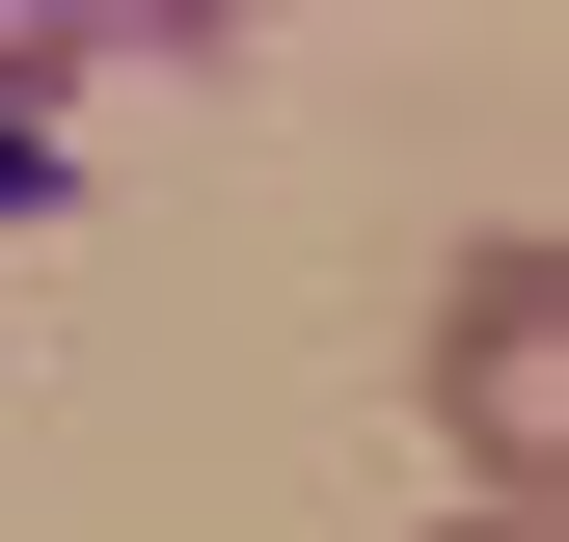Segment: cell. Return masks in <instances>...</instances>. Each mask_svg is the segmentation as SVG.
I'll return each instance as SVG.
<instances>
[{
	"mask_svg": "<svg viewBox=\"0 0 569 542\" xmlns=\"http://www.w3.org/2000/svg\"><path fill=\"white\" fill-rule=\"evenodd\" d=\"M435 434H461V489L569 515V271L542 244H461L435 271Z\"/></svg>",
	"mask_w": 569,
	"mask_h": 542,
	"instance_id": "6da1fadb",
	"label": "cell"
},
{
	"mask_svg": "<svg viewBox=\"0 0 569 542\" xmlns=\"http://www.w3.org/2000/svg\"><path fill=\"white\" fill-rule=\"evenodd\" d=\"M82 54H109V0H0V109H54Z\"/></svg>",
	"mask_w": 569,
	"mask_h": 542,
	"instance_id": "7a4b0ae2",
	"label": "cell"
},
{
	"mask_svg": "<svg viewBox=\"0 0 569 542\" xmlns=\"http://www.w3.org/2000/svg\"><path fill=\"white\" fill-rule=\"evenodd\" d=\"M54 190H82V136H54V109H0V218H54Z\"/></svg>",
	"mask_w": 569,
	"mask_h": 542,
	"instance_id": "3957f363",
	"label": "cell"
},
{
	"mask_svg": "<svg viewBox=\"0 0 569 542\" xmlns=\"http://www.w3.org/2000/svg\"><path fill=\"white\" fill-rule=\"evenodd\" d=\"M109 28H271V0H109Z\"/></svg>",
	"mask_w": 569,
	"mask_h": 542,
	"instance_id": "277c9868",
	"label": "cell"
},
{
	"mask_svg": "<svg viewBox=\"0 0 569 542\" xmlns=\"http://www.w3.org/2000/svg\"><path fill=\"white\" fill-rule=\"evenodd\" d=\"M461 542H569V515H516V489H488V515H461Z\"/></svg>",
	"mask_w": 569,
	"mask_h": 542,
	"instance_id": "5b68a950",
	"label": "cell"
}]
</instances>
